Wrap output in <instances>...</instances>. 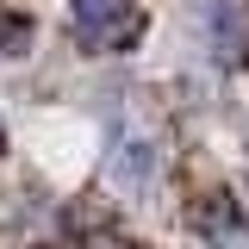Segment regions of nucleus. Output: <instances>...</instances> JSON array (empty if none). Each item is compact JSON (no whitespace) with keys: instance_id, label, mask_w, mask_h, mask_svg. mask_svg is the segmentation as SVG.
<instances>
[{"instance_id":"f03ea898","label":"nucleus","mask_w":249,"mask_h":249,"mask_svg":"<svg viewBox=\"0 0 249 249\" xmlns=\"http://www.w3.org/2000/svg\"><path fill=\"white\" fill-rule=\"evenodd\" d=\"M106 175H112L119 187H131V193L156 187V175H162V143H156L150 119H137V112H119V119H112V137H106Z\"/></svg>"},{"instance_id":"f257e3e1","label":"nucleus","mask_w":249,"mask_h":249,"mask_svg":"<svg viewBox=\"0 0 249 249\" xmlns=\"http://www.w3.org/2000/svg\"><path fill=\"white\" fill-rule=\"evenodd\" d=\"M69 25L93 56H119L143 37V6L137 0H69Z\"/></svg>"},{"instance_id":"39448f33","label":"nucleus","mask_w":249,"mask_h":249,"mask_svg":"<svg viewBox=\"0 0 249 249\" xmlns=\"http://www.w3.org/2000/svg\"><path fill=\"white\" fill-rule=\"evenodd\" d=\"M0 156H6V124H0Z\"/></svg>"},{"instance_id":"7ed1b4c3","label":"nucleus","mask_w":249,"mask_h":249,"mask_svg":"<svg viewBox=\"0 0 249 249\" xmlns=\"http://www.w3.org/2000/svg\"><path fill=\"white\" fill-rule=\"evenodd\" d=\"M199 31L224 69H249V0H199Z\"/></svg>"},{"instance_id":"20e7f679","label":"nucleus","mask_w":249,"mask_h":249,"mask_svg":"<svg viewBox=\"0 0 249 249\" xmlns=\"http://www.w3.org/2000/svg\"><path fill=\"white\" fill-rule=\"evenodd\" d=\"M187 224L199 231V243H206V249H249V212L231 199V193H206V199H193Z\"/></svg>"}]
</instances>
